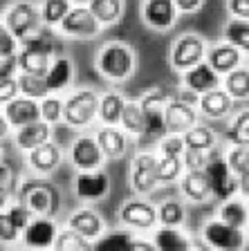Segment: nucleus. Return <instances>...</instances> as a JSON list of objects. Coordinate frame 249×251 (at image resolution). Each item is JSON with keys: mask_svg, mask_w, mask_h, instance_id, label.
Here are the masks:
<instances>
[{"mask_svg": "<svg viewBox=\"0 0 249 251\" xmlns=\"http://www.w3.org/2000/svg\"><path fill=\"white\" fill-rule=\"evenodd\" d=\"M135 68H137L135 50L126 45V43L119 41L106 43L97 52V70L108 81L121 83V81H126V78L135 74Z\"/></svg>", "mask_w": 249, "mask_h": 251, "instance_id": "nucleus-1", "label": "nucleus"}, {"mask_svg": "<svg viewBox=\"0 0 249 251\" xmlns=\"http://www.w3.org/2000/svg\"><path fill=\"white\" fill-rule=\"evenodd\" d=\"M18 200L27 204L34 215H54L61 209V191L45 179H23L18 186Z\"/></svg>", "mask_w": 249, "mask_h": 251, "instance_id": "nucleus-2", "label": "nucleus"}, {"mask_svg": "<svg viewBox=\"0 0 249 251\" xmlns=\"http://www.w3.org/2000/svg\"><path fill=\"white\" fill-rule=\"evenodd\" d=\"M99 97L94 90L81 88L63 99V121L70 128H88L99 117Z\"/></svg>", "mask_w": 249, "mask_h": 251, "instance_id": "nucleus-3", "label": "nucleus"}, {"mask_svg": "<svg viewBox=\"0 0 249 251\" xmlns=\"http://www.w3.org/2000/svg\"><path fill=\"white\" fill-rule=\"evenodd\" d=\"M2 23L11 29L18 41L27 38L29 34L38 31L43 27V18H41V9L29 0H16L2 14Z\"/></svg>", "mask_w": 249, "mask_h": 251, "instance_id": "nucleus-4", "label": "nucleus"}, {"mask_svg": "<svg viewBox=\"0 0 249 251\" xmlns=\"http://www.w3.org/2000/svg\"><path fill=\"white\" fill-rule=\"evenodd\" d=\"M101 23L92 14L88 5H72V9L65 14L61 23H58V31L68 38H77V41H88V38H97L101 31Z\"/></svg>", "mask_w": 249, "mask_h": 251, "instance_id": "nucleus-5", "label": "nucleus"}, {"mask_svg": "<svg viewBox=\"0 0 249 251\" xmlns=\"http://www.w3.org/2000/svg\"><path fill=\"white\" fill-rule=\"evenodd\" d=\"M204 56H207V43L197 34H182L168 52V61H171V68L175 72H184V70L193 68L195 63L204 61Z\"/></svg>", "mask_w": 249, "mask_h": 251, "instance_id": "nucleus-6", "label": "nucleus"}, {"mask_svg": "<svg viewBox=\"0 0 249 251\" xmlns=\"http://www.w3.org/2000/svg\"><path fill=\"white\" fill-rule=\"evenodd\" d=\"M202 238L209 245V249L238 251L245 247V231L238 229V226L227 225V222L220 218H213V220H207V222H204Z\"/></svg>", "mask_w": 249, "mask_h": 251, "instance_id": "nucleus-7", "label": "nucleus"}, {"mask_svg": "<svg viewBox=\"0 0 249 251\" xmlns=\"http://www.w3.org/2000/svg\"><path fill=\"white\" fill-rule=\"evenodd\" d=\"M204 171H207L209 184H211V195L213 198H218L220 202L240 193L238 175L229 168V164H227L224 157L216 155L213 159H209V164L204 166Z\"/></svg>", "mask_w": 249, "mask_h": 251, "instance_id": "nucleus-8", "label": "nucleus"}, {"mask_svg": "<svg viewBox=\"0 0 249 251\" xmlns=\"http://www.w3.org/2000/svg\"><path fill=\"white\" fill-rule=\"evenodd\" d=\"M119 222L133 231H151L157 226V206L148 200H126L119 209Z\"/></svg>", "mask_w": 249, "mask_h": 251, "instance_id": "nucleus-9", "label": "nucleus"}, {"mask_svg": "<svg viewBox=\"0 0 249 251\" xmlns=\"http://www.w3.org/2000/svg\"><path fill=\"white\" fill-rule=\"evenodd\" d=\"M197 101L184 99L180 92L177 97H173L164 108V119H166V130L175 132V135H184V132L197 124Z\"/></svg>", "mask_w": 249, "mask_h": 251, "instance_id": "nucleus-10", "label": "nucleus"}, {"mask_svg": "<svg viewBox=\"0 0 249 251\" xmlns=\"http://www.w3.org/2000/svg\"><path fill=\"white\" fill-rule=\"evenodd\" d=\"M130 184L137 195L153 193L160 184L157 179V155L153 152H139L130 164Z\"/></svg>", "mask_w": 249, "mask_h": 251, "instance_id": "nucleus-11", "label": "nucleus"}, {"mask_svg": "<svg viewBox=\"0 0 249 251\" xmlns=\"http://www.w3.org/2000/svg\"><path fill=\"white\" fill-rule=\"evenodd\" d=\"M56 233V220L50 218V215H34L29 220V225L23 229L21 240L23 245L31 247V249H50V247H54Z\"/></svg>", "mask_w": 249, "mask_h": 251, "instance_id": "nucleus-12", "label": "nucleus"}, {"mask_svg": "<svg viewBox=\"0 0 249 251\" xmlns=\"http://www.w3.org/2000/svg\"><path fill=\"white\" fill-rule=\"evenodd\" d=\"M110 191V179L108 173L101 168L94 171H79L77 179H74V193L83 202H99L104 200Z\"/></svg>", "mask_w": 249, "mask_h": 251, "instance_id": "nucleus-13", "label": "nucleus"}, {"mask_svg": "<svg viewBox=\"0 0 249 251\" xmlns=\"http://www.w3.org/2000/svg\"><path fill=\"white\" fill-rule=\"evenodd\" d=\"M106 155L99 146L97 137L90 135H81L79 139L72 141V148H70V162L74 168L79 171H94V168H101Z\"/></svg>", "mask_w": 249, "mask_h": 251, "instance_id": "nucleus-14", "label": "nucleus"}, {"mask_svg": "<svg viewBox=\"0 0 249 251\" xmlns=\"http://www.w3.org/2000/svg\"><path fill=\"white\" fill-rule=\"evenodd\" d=\"M182 85H184L187 92L200 97V94L209 92V90H213V88H220V85H222V76H220L207 61H200V63H195L193 68L182 72Z\"/></svg>", "mask_w": 249, "mask_h": 251, "instance_id": "nucleus-15", "label": "nucleus"}, {"mask_svg": "<svg viewBox=\"0 0 249 251\" xmlns=\"http://www.w3.org/2000/svg\"><path fill=\"white\" fill-rule=\"evenodd\" d=\"M177 16H180V11H177L173 0H144V5H141V21L157 31L171 29L175 25Z\"/></svg>", "mask_w": 249, "mask_h": 251, "instance_id": "nucleus-16", "label": "nucleus"}, {"mask_svg": "<svg viewBox=\"0 0 249 251\" xmlns=\"http://www.w3.org/2000/svg\"><path fill=\"white\" fill-rule=\"evenodd\" d=\"M2 112L7 115L11 128H21V126L34 124L41 119V101L38 99H29L25 94H18L16 99H11L9 103L2 105Z\"/></svg>", "mask_w": 249, "mask_h": 251, "instance_id": "nucleus-17", "label": "nucleus"}, {"mask_svg": "<svg viewBox=\"0 0 249 251\" xmlns=\"http://www.w3.org/2000/svg\"><path fill=\"white\" fill-rule=\"evenodd\" d=\"M197 112L207 119H224V117L231 115L234 110V99L229 97L227 90H220V88H213L209 92L200 94L197 97Z\"/></svg>", "mask_w": 249, "mask_h": 251, "instance_id": "nucleus-18", "label": "nucleus"}, {"mask_svg": "<svg viewBox=\"0 0 249 251\" xmlns=\"http://www.w3.org/2000/svg\"><path fill=\"white\" fill-rule=\"evenodd\" d=\"M180 193L189 202H207L211 198V184H209L204 168H184L180 177Z\"/></svg>", "mask_w": 249, "mask_h": 251, "instance_id": "nucleus-19", "label": "nucleus"}, {"mask_svg": "<svg viewBox=\"0 0 249 251\" xmlns=\"http://www.w3.org/2000/svg\"><path fill=\"white\" fill-rule=\"evenodd\" d=\"M204 61H207L220 76H224L227 72H231V70H236L238 65H243V52H240L238 47L231 45V43L222 41V43H216V45L207 47Z\"/></svg>", "mask_w": 249, "mask_h": 251, "instance_id": "nucleus-20", "label": "nucleus"}, {"mask_svg": "<svg viewBox=\"0 0 249 251\" xmlns=\"http://www.w3.org/2000/svg\"><path fill=\"white\" fill-rule=\"evenodd\" d=\"M63 162V152L54 141H45L41 146L27 151V164L36 175H50Z\"/></svg>", "mask_w": 249, "mask_h": 251, "instance_id": "nucleus-21", "label": "nucleus"}, {"mask_svg": "<svg viewBox=\"0 0 249 251\" xmlns=\"http://www.w3.org/2000/svg\"><path fill=\"white\" fill-rule=\"evenodd\" d=\"M68 226L74 231H79V233L85 235V238L92 242L106 231L101 215H99L94 209H90V206H83V209L74 211V213L68 218Z\"/></svg>", "mask_w": 249, "mask_h": 251, "instance_id": "nucleus-22", "label": "nucleus"}, {"mask_svg": "<svg viewBox=\"0 0 249 251\" xmlns=\"http://www.w3.org/2000/svg\"><path fill=\"white\" fill-rule=\"evenodd\" d=\"M52 137V124H47V121L38 119L34 124H27V126H21V128H16V135H14V144L21 151H31V148L41 146L45 141H50Z\"/></svg>", "mask_w": 249, "mask_h": 251, "instance_id": "nucleus-23", "label": "nucleus"}, {"mask_svg": "<svg viewBox=\"0 0 249 251\" xmlns=\"http://www.w3.org/2000/svg\"><path fill=\"white\" fill-rule=\"evenodd\" d=\"M97 141L101 151H104L106 159H119L126 155V130L124 128H117V126H101L97 130Z\"/></svg>", "mask_w": 249, "mask_h": 251, "instance_id": "nucleus-24", "label": "nucleus"}, {"mask_svg": "<svg viewBox=\"0 0 249 251\" xmlns=\"http://www.w3.org/2000/svg\"><path fill=\"white\" fill-rule=\"evenodd\" d=\"M151 240L155 242V249L160 251H189L191 249V240L180 226H166L160 225L153 229Z\"/></svg>", "mask_w": 249, "mask_h": 251, "instance_id": "nucleus-25", "label": "nucleus"}, {"mask_svg": "<svg viewBox=\"0 0 249 251\" xmlns=\"http://www.w3.org/2000/svg\"><path fill=\"white\" fill-rule=\"evenodd\" d=\"M74 78V63L70 61L68 56H63V54H56L50 63V70L45 74V81H47V88L50 92L56 94L58 90H65L70 83H72Z\"/></svg>", "mask_w": 249, "mask_h": 251, "instance_id": "nucleus-26", "label": "nucleus"}, {"mask_svg": "<svg viewBox=\"0 0 249 251\" xmlns=\"http://www.w3.org/2000/svg\"><path fill=\"white\" fill-rule=\"evenodd\" d=\"M218 218L224 220L227 225L231 226H238V229H245L249 226V204L247 200H240L238 195L229 200H222L218 209Z\"/></svg>", "mask_w": 249, "mask_h": 251, "instance_id": "nucleus-27", "label": "nucleus"}, {"mask_svg": "<svg viewBox=\"0 0 249 251\" xmlns=\"http://www.w3.org/2000/svg\"><path fill=\"white\" fill-rule=\"evenodd\" d=\"M126 99L119 92H106L99 99V117L104 126H119L121 112H124Z\"/></svg>", "mask_w": 249, "mask_h": 251, "instance_id": "nucleus-28", "label": "nucleus"}, {"mask_svg": "<svg viewBox=\"0 0 249 251\" xmlns=\"http://www.w3.org/2000/svg\"><path fill=\"white\" fill-rule=\"evenodd\" d=\"M135 231L121 225L119 229H110L104 231L97 240L92 242V249L104 251V249H130V242L135 240Z\"/></svg>", "mask_w": 249, "mask_h": 251, "instance_id": "nucleus-29", "label": "nucleus"}, {"mask_svg": "<svg viewBox=\"0 0 249 251\" xmlns=\"http://www.w3.org/2000/svg\"><path fill=\"white\" fill-rule=\"evenodd\" d=\"M222 88L229 92V97L234 101L249 99V68L238 65L236 70L227 72L222 76Z\"/></svg>", "mask_w": 249, "mask_h": 251, "instance_id": "nucleus-30", "label": "nucleus"}, {"mask_svg": "<svg viewBox=\"0 0 249 251\" xmlns=\"http://www.w3.org/2000/svg\"><path fill=\"white\" fill-rule=\"evenodd\" d=\"M54 27L50 25H43L38 31L29 34L27 38L21 41V47L23 50H34V52H41V54H47V56H54L56 54V38H54Z\"/></svg>", "mask_w": 249, "mask_h": 251, "instance_id": "nucleus-31", "label": "nucleus"}, {"mask_svg": "<svg viewBox=\"0 0 249 251\" xmlns=\"http://www.w3.org/2000/svg\"><path fill=\"white\" fill-rule=\"evenodd\" d=\"M88 7L104 27L117 25L124 16V0H90Z\"/></svg>", "mask_w": 249, "mask_h": 251, "instance_id": "nucleus-32", "label": "nucleus"}, {"mask_svg": "<svg viewBox=\"0 0 249 251\" xmlns=\"http://www.w3.org/2000/svg\"><path fill=\"white\" fill-rule=\"evenodd\" d=\"M50 63L52 56L41 52H34V50H18V72H27V74H38V76H45L47 70H50Z\"/></svg>", "mask_w": 249, "mask_h": 251, "instance_id": "nucleus-33", "label": "nucleus"}, {"mask_svg": "<svg viewBox=\"0 0 249 251\" xmlns=\"http://www.w3.org/2000/svg\"><path fill=\"white\" fill-rule=\"evenodd\" d=\"M222 38L249 56V21L247 18H231L222 29Z\"/></svg>", "mask_w": 249, "mask_h": 251, "instance_id": "nucleus-34", "label": "nucleus"}, {"mask_svg": "<svg viewBox=\"0 0 249 251\" xmlns=\"http://www.w3.org/2000/svg\"><path fill=\"white\" fill-rule=\"evenodd\" d=\"M119 126L126 130V135H135V137H144V110H141L139 101H126L124 112H121V121Z\"/></svg>", "mask_w": 249, "mask_h": 251, "instance_id": "nucleus-35", "label": "nucleus"}, {"mask_svg": "<svg viewBox=\"0 0 249 251\" xmlns=\"http://www.w3.org/2000/svg\"><path fill=\"white\" fill-rule=\"evenodd\" d=\"M184 144L187 148H197V151H211V148L218 146V139H216V132L207 126H202L197 121L195 126H191L187 132H184Z\"/></svg>", "mask_w": 249, "mask_h": 251, "instance_id": "nucleus-36", "label": "nucleus"}, {"mask_svg": "<svg viewBox=\"0 0 249 251\" xmlns=\"http://www.w3.org/2000/svg\"><path fill=\"white\" fill-rule=\"evenodd\" d=\"M54 249L56 251H90L92 249V240H88L79 231L65 226V229H58L56 240H54Z\"/></svg>", "mask_w": 249, "mask_h": 251, "instance_id": "nucleus-37", "label": "nucleus"}, {"mask_svg": "<svg viewBox=\"0 0 249 251\" xmlns=\"http://www.w3.org/2000/svg\"><path fill=\"white\" fill-rule=\"evenodd\" d=\"M187 220V209L180 200H164L157 206V225L166 226H182Z\"/></svg>", "mask_w": 249, "mask_h": 251, "instance_id": "nucleus-38", "label": "nucleus"}, {"mask_svg": "<svg viewBox=\"0 0 249 251\" xmlns=\"http://www.w3.org/2000/svg\"><path fill=\"white\" fill-rule=\"evenodd\" d=\"M18 88H21V94L29 97V99H45L50 92L47 88L45 76H38V74H27V72H18Z\"/></svg>", "mask_w": 249, "mask_h": 251, "instance_id": "nucleus-39", "label": "nucleus"}, {"mask_svg": "<svg viewBox=\"0 0 249 251\" xmlns=\"http://www.w3.org/2000/svg\"><path fill=\"white\" fill-rule=\"evenodd\" d=\"M41 18L43 25L58 27V23L65 18L70 9H72V0H43L41 2Z\"/></svg>", "mask_w": 249, "mask_h": 251, "instance_id": "nucleus-40", "label": "nucleus"}, {"mask_svg": "<svg viewBox=\"0 0 249 251\" xmlns=\"http://www.w3.org/2000/svg\"><path fill=\"white\" fill-rule=\"evenodd\" d=\"M182 173H184L182 157H168V155L157 157V179H160V184L177 182L182 177Z\"/></svg>", "mask_w": 249, "mask_h": 251, "instance_id": "nucleus-41", "label": "nucleus"}, {"mask_svg": "<svg viewBox=\"0 0 249 251\" xmlns=\"http://www.w3.org/2000/svg\"><path fill=\"white\" fill-rule=\"evenodd\" d=\"M227 139L236 146H249V110H243L234 117L227 128Z\"/></svg>", "mask_w": 249, "mask_h": 251, "instance_id": "nucleus-42", "label": "nucleus"}, {"mask_svg": "<svg viewBox=\"0 0 249 251\" xmlns=\"http://www.w3.org/2000/svg\"><path fill=\"white\" fill-rule=\"evenodd\" d=\"M41 119L52 126H56L63 119V99H58L54 92L41 99Z\"/></svg>", "mask_w": 249, "mask_h": 251, "instance_id": "nucleus-43", "label": "nucleus"}, {"mask_svg": "<svg viewBox=\"0 0 249 251\" xmlns=\"http://www.w3.org/2000/svg\"><path fill=\"white\" fill-rule=\"evenodd\" d=\"M218 155V146L211 148V151H197V148H184L182 152V162L184 168H204L209 164V159Z\"/></svg>", "mask_w": 249, "mask_h": 251, "instance_id": "nucleus-44", "label": "nucleus"}, {"mask_svg": "<svg viewBox=\"0 0 249 251\" xmlns=\"http://www.w3.org/2000/svg\"><path fill=\"white\" fill-rule=\"evenodd\" d=\"M224 159H227L229 168H231L236 175H240V173H245L249 166V146H236V144H231V148L224 152Z\"/></svg>", "mask_w": 249, "mask_h": 251, "instance_id": "nucleus-45", "label": "nucleus"}, {"mask_svg": "<svg viewBox=\"0 0 249 251\" xmlns=\"http://www.w3.org/2000/svg\"><path fill=\"white\" fill-rule=\"evenodd\" d=\"M187 144H184V137L175 135V132H166L160 141V155H168V157H182Z\"/></svg>", "mask_w": 249, "mask_h": 251, "instance_id": "nucleus-46", "label": "nucleus"}, {"mask_svg": "<svg viewBox=\"0 0 249 251\" xmlns=\"http://www.w3.org/2000/svg\"><path fill=\"white\" fill-rule=\"evenodd\" d=\"M7 213H9V218L14 220V225L21 229V233H23V229L29 225V220L34 218V213L27 209V204L21 202V200H16V202H9V206H7Z\"/></svg>", "mask_w": 249, "mask_h": 251, "instance_id": "nucleus-47", "label": "nucleus"}, {"mask_svg": "<svg viewBox=\"0 0 249 251\" xmlns=\"http://www.w3.org/2000/svg\"><path fill=\"white\" fill-rule=\"evenodd\" d=\"M18 238H21V229L14 225V220L9 218L7 209L0 211V242L14 245V242H18Z\"/></svg>", "mask_w": 249, "mask_h": 251, "instance_id": "nucleus-48", "label": "nucleus"}, {"mask_svg": "<svg viewBox=\"0 0 249 251\" xmlns=\"http://www.w3.org/2000/svg\"><path fill=\"white\" fill-rule=\"evenodd\" d=\"M18 50H21V41L11 34V29L0 18V54H18Z\"/></svg>", "mask_w": 249, "mask_h": 251, "instance_id": "nucleus-49", "label": "nucleus"}, {"mask_svg": "<svg viewBox=\"0 0 249 251\" xmlns=\"http://www.w3.org/2000/svg\"><path fill=\"white\" fill-rule=\"evenodd\" d=\"M21 94L18 88V76H9V78H0V108L5 103H9L11 99H16Z\"/></svg>", "mask_w": 249, "mask_h": 251, "instance_id": "nucleus-50", "label": "nucleus"}, {"mask_svg": "<svg viewBox=\"0 0 249 251\" xmlns=\"http://www.w3.org/2000/svg\"><path fill=\"white\" fill-rule=\"evenodd\" d=\"M18 76V54H0V78Z\"/></svg>", "mask_w": 249, "mask_h": 251, "instance_id": "nucleus-51", "label": "nucleus"}, {"mask_svg": "<svg viewBox=\"0 0 249 251\" xmlns=\"http://www.w3.org/2000/svg\"><path fill=\"white\" fill-rule=\"evenodd\" d=\"M227 9L234 18H247L249 21V0H227Z\"/></svg>", "mask_w": 249, "mask_h": 251, "instance_id": "nucleus-52", "label": "nucleus"}, {"mask_svg": "<svg viewBox=\"0 0 249 251\" xmlns=\"http://www.w3.org/2000/svg\"><path fill=\"white\" fill-rule=\"evenodd\" d=\"M173 2H175L180 14H193V11H197L202 7L204 0H173Z\"/></svg>", "mask_w": 249, "mask_h": 251, "instance_id": "nucleus-53", "label": "nucleus"}, {"mask_svg": "<svg viewBox=\"0 0 249 251\" xmlns=\"http://www.w3.org/2000/svg\"><path fill=\"white\" fill-rule=\"evenodd\" d=\"M11 130H14V128H11L9 119H7V115H5V112H2V110H0V141H2V139H7Z\"/></svg>", "mask_w": 249, "mask_h": 251, "instance_id": "nucleus-54", "label": "nucleus"}, {"mask_svg": "<svg viewBox=\"0 0 249 251\" xmlns=\"http://www.w3.org/2000/svg\"><path fill=\"white\" fill-rule=\"evenodd\" d=\"M130 249H146V251H155V242H153V240H137V235H135V240L130 242Z\"/></svg>", "mask_w": 249, "mask_h": 251, "instance_id": "nucleus-55", "label": "nucleus"}, {"mask_svg": "<svg viewBox=\"0 0 249 251\" xmlns=\"http://www.w3.org/2000/svg\"><path fill=\"white\" fill-rule=\"evenodd\" d=\"M11 202V188L0 186V211H5Z\"/></svg>", "mask_w": 249, "mask_h": 251, "instance_id": "nucleus-56", "label": "nucleus"}, {"mask_svg": "<svg viewBox=\"0 0 249 251\" xmlns=\"http://www.w3.org/2000/svg\"><path fill=\"white\" fill-rule=\"evenodd\" d=\"M238 182H240V193L247 198L249 195V166H247V171L238 175Z\"/></svg>", "mask_w": 249, "mask_h": 251, "instance_id": "nucleus-57", "label": "nucleus"}, {"mask_svg": "<svg viewBox=\"0 0 249 251\" xmlns=\"http://www.w3.org/2000/svg\"><path fill=\"white\" fill-rule=\"evenodd\" d=\"M72 5H90V0H72Z\"/></svg>", "mask_w": 249, "mask_h": 251, "instance_id": "nucleus-58", "label": "nucleus"}, {"mask_svg": "<svg viewBox=\"0 0 249 251\" xmlns=\"http://www.w3.org/2000/svg\"><path fill=\"white\" fill-rule=\"evenodd\" d=\"M247 204H249V195H247Z\"/></svg>", "mask_w": 249, "mask_h": 251, "instance_id": "nucleus-59", "label": "nucleus"}]
</instances>
